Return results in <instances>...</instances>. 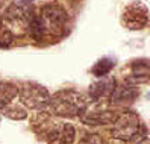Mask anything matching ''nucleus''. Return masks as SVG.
<instances>
[{"label": "nucleus", "instance_id": "1", "mask_svg": "<svg viewBox=\"0 0 150 144\" xmlns=\"http://www.w3.org/2000/svg\"><path fill=\"white\" fill-rule=\"evenodd\" d=\"M70 31V17L58 3H46L30 21L29 33L35 41L61 40Z\"/></svg>", "mask_w": 150, "mask_h": 144}, {"label": "nucleus", "instance_id": "2", "mask_svg": "<svg viewBox=\"0 0 150 144\" xmlns=\"http://www.w3.org/2000/svg\"><path fill=\"white\" fill-rule=\"evenodd\" d=\"M32 131L40 140L47 143L68 144L76 138V129L71 123L61 120L47 111H38L37 115L32 117Z\"/></svg>", "mask_w": 150, "mask_h": 144}, {"label": "nucleus", "instance_id": "3", "mask_svg": "<svg viewBox=\"0 0 150 144\" xmlns=\"http://www.w3.org/2000/svg\"><path fill=\"white\" fill-rule=\"evenodd\" d=\"M90 103V97L76 89H61L50 97V105L47 112L61 118L79 117L86 105Z\"/></svg>", "mask_w": 150, "mask_h": 144}, {"label": "nucleus", "instance_id": "4", "mask_svg": "<svg viewBox=\"0 0 150 144\" xmlns=\"http://www.w3.org/2000/svg\"><path fill=\"white\" fill-rule=\"evenodd\" d=\"M112 137L125 143H141L147 141V129L137 112L125 109L112 121Z\"/></svg>", "mask_w": 150, "mask_h": 144}, {"label": "nucleus", "instance_id": "5", "mask_svg": "<svg viewBox=\"0 0 150 144\" xmlns=\"http://www.w3.org/2000/svg\"><path fill=\"white\" fill-rule=\"evenodd\" d=\"M33 15H35L33 5L29 0H14L2 15V21L17 37V35L29 33Z\"/></svg>", "mask_w": 150, "mask_h": 144}, {"label": "nucleus", "instance_id": "6", "mask_svg": "<svg viewBox=\"0 0 150 144\" xmlns=\"http://www.w3.org/2000/svg\"><path fill=\"white\" fill-rule=\"evenodd\" d=\"M17 96L20 99V103L24 108H29L33 111H47L50 105L52 94L47 91L46 87L37 82H23L17 87Z\"/></svg>", "mask_w": 150, "mask_h": 144}, {"label": "nucleus", "instance_id": "7", "mask_svg": "<svg viewBox=\"0 0 150 144\" xmlns=\"http://www.w3.org/2000/svg\"><path fill=\"white\" fill-rule=\"evenodd\" d=\"M118 112L112 109L108 102H91L86 105L83 112L79 115V118L83 124L88 126H106L112 124Z\"/></svg>", "mask_w": 150, "mask_h": 144}, {"label": "nucleus", "instance_id": "8", "mask_svg": "<svg viewBox=\"0 0 150 144\" xmlns=\"http://www.w3.org/2000/svg\"><path fill=\"white\" fill-rule=\"evenodd\" d=\"M121 23L129 31H139L149 23V11L143 3H130L125 8L121 15Z\"/></svg>", "mask_w": 150, "mask_h": 144}, {"label": "nucleus", "instance_id": "9", "mask_svg": "<svg viewBox=\"0 0 150 144\" xmlns=\"http://www.w3.org/2000/svg\"><path fill=\"white\" fill-rule=\"evenodd\" d=\"M117 82L114 77L102 76L97 82L90 85V89H88V97H90L91 102H108L109 103V97L115 88Z\"/></svg>", "mask_w": 150, "mask_h": 144}, {"label": "nucleus", "instance_id": "10", "mask_svg": "<svg viewBox=\"0 0 150 144\" xmlns=\"http://www.w3.org/2000/svg\"><path fill=\"white\" fill-rule=\"evenodd\" d=\"M138 96H139V91L134 85H115L109 97V105L127 106L130 103H134Z\"/></svg>", "mask_w": 150, "mask_h": 144}, {"label": "nucleus", "instance_id": "11", "mask_svg": "<svg viewBox=\"0 0 150 144\" xmlns=\"http://www.w3.org/2000/svg\"><path fill=\"white\" fill-rule=\"evenodd\" d=\"M17 97V85L8 82L5 79H0V109H3L6 105L15 100Z\"/></svg>", "mask_w": 150, "mask_h": 144}, {"label": "nucleus", "instance_id": "12", "mask_svg": "<svg viewBox=\"0 0 150 144\" xmlns=\"http://www.w3.org/2000/svg\"><path fill=\"white\" fill-rule=\"evenodd\" d=\"M132 76L134 80H137L138 84L141 82H147L149 76H150V67H149V61L147 59H138L132 64Z\"/></svg>", "mask_w": 150, "mask_h": 144}, {"label": "nucleus", "instance_id": "13", "mask_svg": "<svg viewBox=\"0 0 150 144\" xmlns=\"http://www.w3.org/2000/svg\"><path fill=\"white\" fill-rule=\"evenodd\" d=\"M114 67H115V61L112 58H102L94 64V67L91 68V73L97 77H102V76L109 74Z\"/></svg>", "mask_w": 150, "mask_h": 144}, {"label": "nucleus", "instance_id": "14", "mask_svg": "<svg viewBox=\"0 0 150 144\" xmlns=\"http://www.w3.org/2000/svg\"><path fill=\"white\" fill-rule=\"evenodd\" d=\"M6 117H9L12 120H24L28 117V112H26V108L20 106V105H14V102H11L9 105H6L3 109H0Z\"/></svg>", "mask_w": 150, "mask_h": 144}, {"label": "nucleus", "instance_id": "15", "mask_svg": "<svg viewBox=\"0 0 150 144\" xmlns=\"http://www.w3.org/2000/svg\"><path fill=\"white\" fill-rule=\"evenodd\" d=\"M15 40V35L6 28V26L3 24H0V47L2 49H8V47H11L12 46V43Z\"/></svg>", "mask_w": 150, "mask_h": 144}, {"label": "nucleus", "instance_id": "16", "mask_svg": "<svg viewBox=\"0 0 150 144\" xmlns=\"http://www.w3.org/2000/svg\"><path fill=\"white\" fill-rule=\"evenodd\" d=\"M85 137L86 138H83L82 143H102L103 141L102 138H99V135H96V133H88Z\"/></svg>", "mask_w": 150, "mask_h": 144}, {"label": "nucleus", "instance_id": "17", "mask_svg": "<svg viewBox=\"0 0 150 144\" xmlns=\"http://www.w3.org/2000/svg\"><path fill=\"white\" fill-rule=\"evenodd\" d=\"M0 24H2V15H0Z\"/></svg>", "mask_w": 150, "mask_h": 144}]
</instances>
